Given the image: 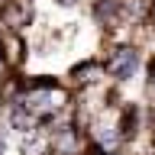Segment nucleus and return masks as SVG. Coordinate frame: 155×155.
I'll list each match as a JSON object with an SVG mask.
<instances>
[{
	"instance_id": "obj_1",
	"label": "nucleus",
	"mask_w": 155,
	"mask_h": 155,
	"mask_svg": "<svg viewBox=\"0 0 155 155\" xmlns=\"http://www.w3.org/2000/svg\"><path fill=\"white\" fill-rule=\"evenodd\" d=\"M110 71H113L116 78H129V74L136 71V52H133V48H123V52H120V58L110 65Z\"/></svg>"
},
{
	"instance_id": "obj_2",
	"label": "nucleus",
	"mask_w": 155,
	"mask_h": 155,
	"mask_svg": "<svg viewBox=\"0 0 155 155\" xmlns=\"http://www.w3.org/2000/svg\"><path fill=\"white\" fill-rule=\"evenodd\" d=\"M61 3H74V0H61Z\"/></svg>"
}]
</instances>
